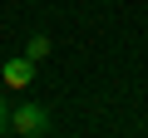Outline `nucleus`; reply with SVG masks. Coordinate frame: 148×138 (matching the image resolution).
<instances>
[{
    "instance_id": "1",
    "label": "nucleus",
    "mask_w": 148,
    "mask_h": 138,
    "mask_svg": "<svg viewBox=\"0 0 148 138\" xmlns=\"http://www.w3.org/2000/svg\"><path fill=\"white\" fill-rule=\"evenodd\" d=\"M49 128H54V123H49L45 104H10V133L35 138V133H49Z\"/></svg>"
},
{
    "instance_id": "2",
    "label": "nucleus",
    "mask_w": 148,
    "mask_h": 138,
    "mask_svg": "<svg viewBox=\"0 0 148 138\" xmlns=\"http://www.w3.org/2000/svg\"><path fill=\"white\" fill-rule=\"evenodd\" d=\"M35 59L30 54H15V59H5V64H0V79H5V89H30L35 84Z\"/></svg>"
},
{
    "instance_id": "3",
    "label": "nucleus",
    "mask_w": 148,
    "mask_h": 138,
    "mask_svg": "<svg viewBox=\"0 0 148 138\" xmlns=\"http://www.w3.org/2000/svg\"><path fill=\"white\" fill-rule=\"evenodd\" d=\"M25 54H30V59H35V64H40V59H45V54H49V35H40V30H35V35H30V40H25Z\"/></svg>"
},
{
    "instance_id": "4",
    "label": "nucleus",
    "mask_w": 148,
    "mask_h": 138,
    "mask_svg": "<svg viewBox=\"0 0 148 138\" xmlns=\"http://www.w3.org/2000/svg\"><path fill=\"white\" fill-rule=\"evenodd\" d=\"M0 133H10V104L0 99Z\"/></svg>"
}]
</instances>
